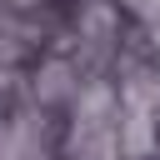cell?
<instances>
[{"instance_id": "3957f363", "label": "cell", "mask_w": 160, "mask_h": 160, "mask_svg": "<svg viewBox=\"0 0 160 160\" xmlns=\"http://www.w3.org/2000/svg\"><path fill=\"white\" fill-rule=\"evenodd\" d=\"M15 5H30V0H15Z\"/></svg>"}, {"instance_id": "6da1fadb", "label": "cell", "mask_w": 160, "mask_h": 160, "mask_svg": "<svg viewBox=\"0 0 160 160\" xmlns=\"http://www.w3.org/2000/svg\"><path fill=\"white\" fill-rule=\"evenodd\" d=\"M35 100L40 105H75V95H80V70L70 65V60H60V55H50L40 70H35Z\"/></svg>"}, {"instance_id": "7a4b0ae2", "label": "cell", "mask_w": 160, "mask_h": 160, "mask_svg": "<svg viewBox=\"0 0 160 160\" xmlns=\"http://www.w3.org/2000/svg\"><path fill=\"white\" fill-rule=\"evenodd\" d=\"M120 5H140V0H120Z\"/></svg>"}]
</instances>
